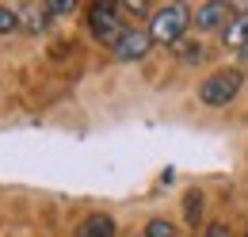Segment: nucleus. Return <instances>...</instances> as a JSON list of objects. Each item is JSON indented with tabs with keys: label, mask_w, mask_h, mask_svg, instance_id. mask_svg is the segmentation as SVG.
I'll return each instance as SVG.
<instances>
[{
	"label": "nucleus",
	"mask_w": 248,
	"mask_h": 237,
	"mask_svg": "<svg viewBox=\"0 0 248 237\" xmlns=\"http://www.w3.org/2000/svg\"><path fill=\"white\" fill-rule=\"evenodd\" d=\"M149 34L156 46H176L184 34H191V12L184 0H168L149 16Z\"/></svg>",
	"instance_id": "nucleus-1"
},
{
	"label": "nucleus",
	"mask_w": 248,
	"mask_h": 237,
	"mask_svg": "<svg viewBox=\"0 0 248 237\" xmlns=\"http://www.w3.org/2000/svg\"><path fill=\"white\" fill-rule=\"evenodd\" d=\"M130 27L119 8V0H88V31H92L95 42L103 46H115L123 38V31Z\"/></svg>",
	"instance_id": "nucleus-2"
},
{
	"label": "nucleus",
	"mask_w": 248,
	"mask_h": 237,
	"mask_svg": "<svg viewBox=\"0 0 248 237\" xmlns=\"http://www.w3.org/2000/svg\"><path fill=\"white\" fill-rule=\"evenodd\" d=\"M245 88V69H214L202 85H199V100L206 103V107H229L237 96Z\"/></svg>",
	"instance_id": "nucleus-3"
},
{
	"label": "nucleus",
	"mask_w": 248,
	"mask_h": 237,
	"mask_svg": "<svg viewBox=\"0 0 248 237\" xmlns=\"http://www.w3.org/2000/svg\"><path fill=\"white\" fill-rule=\"evenodd\" d=\"M233 16H237V8L229 0H202L191 12V31H199V34H221Z\"/></svg>",
	"instance_id": "nucleus-4"
},
{
	"label": "nucleus",
	"mask_w": 248,
	"mask_h": 237,
	"mask_svg": "<svg viewBox=\"0 0 248 237\" xmlns=\"http://www.w3.org/2000/svg\"><path fill=\"white\" fill-rule=\"evenodd\" d=\"M153 34H149V27H126L123 38L111 46V54H115V61H123V65H130V61H141L149 58V50H153Z\"/></svg>",
	"instance_id": "nucleus-5"
},
{
	"label": "nucleus",
	"mask_w": 248,
	"mask_h": 237,
	"mask_svg": "<svg viewBox=\"0 0 248 237\" xmlns=\"http://www.w3.org/2000/svg\"><path fill=\"white\" fill-rule=\"evenodd\" d=\"M16 16H19V31H27V34H42V31L50 27V19H54L42 0H23L16 8Z\"/></svg>",
	"instance_id": "nucleus-6"
},
{
	"label": "nucleus",
	"mask_w": 248,
	"mask_h": 237,
	"mask_svg": "<svg viewBox=\"0 0 248 237\" xmlns=\"http://www.w3.org/2000/svg\"><path fill=\"white\" fill-rule=\"evenodd\" d=\"M217 38H221L225 50H241V46L248 42V12H237V16L225 23V31H221Z\"/></svg>",
	"instance_id": "nucleus-7"
},
{
	"label": "nucleus",
	"mask_w": 248,
	"mask_h": 237,
	"mask_svg": "<svg viewBox=\"0 0 248 237\" xmlns=\"http://www.w3.org/2000/svg\"><path fill=\"white\" fill-rule=\"evenodd\" d=\"M115 234H119V226H115L111 214H88V218L77 226L73 237H115Z\"/></svg>",
	"instance_id": "nucleus-8"
},
{
	"label": "nucleus",
	"mask_w": 248,
	"mask_h": 237,
	"mask_svg": "<svg viewBox=\"0 0 248 237\" xmlns=\"http://www.w3.org/2000/svg\"><path fill=\"white\" fill-rule=\"evenodd\" d=\"M172 50H176V58L184 61V65H199V61L206 58V46H202V38H195V34H184V38H180Z\"/></svg>",
	"instance_id": "nucleus-9"
},
{
	"label": "nucleus",
	"mask_w": 248,
	"mask_h": 237,
	"mask_svg": "<svg viewBox=\"0 0 248 237\" xmlns=\"http://www.w3.org/2000/svg\"><path fill=\"white\" fill-rule=\"evenodd\" d=\"M202 210H206L202 191H199V187H191V191L184 195V218H187V226H199V222H202Z\"/></svg>",
	"instance_id": "nucleus-10"
},
{
	"label": "nucleus",
	"mask_w": 248,
	"mask_h": 237,
	"mask_svg": "<svg viewBox=\"0 0 248 237\" xmlns=\"http://www.w3.org/2000/svg\"><path fill=\"white\" fill-rule=\"evenodd\" d=\"M119 8H123L126 19H149V16L156 12L153 0H119Z\"/></svg>",
	"instance_id": "nucleus-11"
},
{
	"label": "nucleus",
	"mask_w": 248,
	"mask_h": 237,
	"mask_svg": "<svg viewBox=\"0 0 248 237\" xmlns=\"http://www.w3.org/2000/svg\"><path fill=\"white\" fill-rule=\"evenodd\" d=\"M16 31H19L16 8H4V4H0V34H16Z\"/></svg>",
	"instance_id": "nucleus-12"
},
{
	"label": "nucleus",
	"mask_w": 248,
	"mask_h": 237,
	"mask_svg": "<svg viewBox=\"0 0 248 237\" xmlns=\"http://www.w3.org/2000/svg\"><path fill=\"white\" fill-rule=\"evenodd\" d=\"M42 4L50 8V16H73L80 8V0H42Z\"/></svg>",
	"instance_id": "nucleus-13"
},
{
	"label": "nucleus",
	"mask_w": 248,
	"mask_h": 237,
	"mask_svg": "<svg viewBox=\"0 0 248 237\" xmlns=\"http://www.w3.org/2000/svg\"><path fill=\"white\" fill-rule=\"evenodd\" d=\"M202 237H233V234H229V226H225V222H210V226L202 230Z\"/></svg>",
	"instance_id": "nucleus-14"
},
{
	"label": "nucleus",
	"mask_w": 248,
	"mask_h": 237,
	"mask_svg": "<svg viewBox=\"0 0 248 237\" xmlns=\"http://www.w3.org/2000/svg\"><path fill=\"white\" fill-rule=\"evenodd\" d=\"M237 69H245V73H248V42L237 50Z\"/></svg>",
	"instance_id": "nucleus-15"
},
{
	"label": "nucleus",
	"mask_w": 248,
	"mask_h": 237,
	"mask_svg": "<svg viewBox=\"0 0 248 237\" xmlns=\"http://www.w3.org/2000/svg\"><path fill=\"white\" fill-rule=\"evenodd\" d=\"M245 237H248V230H245Z\"/></svg>",
	"instance_id": "nucleus-16"
},
{
	"label": "nucleus",
	"mask_w": 248,
	"mask_h": 237,
	"mask_svg": "<svg viewBox=\"0 0 248 237\" xmlns=\"http://www.w3.org/2000/svg\"><path fill=\"white\" fill-rule=\"evenodd\" d=\"M176 237H180V234H176Z\"/></svg>",
	"instance_id": "nucleus-17"
}]
</instances>
